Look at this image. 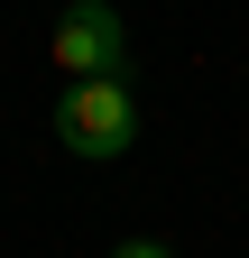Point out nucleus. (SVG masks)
Masks as SVG:
<instances>
[{
    "label": "nucleus",
    "mask_w": 249,
    "mask_h": 258,
    "mask_svg": "<svg viewBox=\"0 0 249 258\" xmlns=\"http://www.w3.org/2000/svg\"><path fill=\"white\" fill-rule=\"evenodd\" d=\"M55 139H65V157H83V166H111V157H130V139H139V92H130V74L65 83Z\"/></svg>",
    "instance_id": "obj_1"
},
{
    "label": "nucleus",
    "mask_w": 249,
    "mask_h": 258,
    "mask_svg": "<svg viewBox=\"0 0 249 258\" xmlns=\"http://www.w3.org/2000/svg\"><path fill=\"white\" fill-rule=\"evenodd\" d=\"M55 64L65 83H92V74H130V28H120L111 0H74L55 19Z\"/></svg>",
    "instance_id": "obj_2"
},
{
    "label": "nucleus",
    "mask_w": 249,
    "mask_h": 258,
    "mask_svg": "<svg viewBox=\"0 0 249 258\" xmlns=\"http://www.w3.org/2000/svg\"><path fill=\"white\" fill-rule=\"evenodd\" d=\"M111 258H175V249H166V240H120Z\"/></svg>",
    "instance_id": "obj_3"
}]
</instances>
